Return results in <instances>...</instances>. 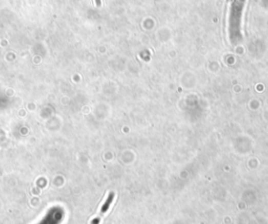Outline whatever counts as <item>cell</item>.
I'll list each match as a JSON object with an SVG mask.
<instances>
[{
  "instance_id": "cell-1",
  "label": "cell",
  "mask_w": 268,
  "mask_h": 224,
  "mask_svg": "<svg viewBox=\"0 0 268 224\" xmlns=\"http://www.w3.org/2000/svg\"><path fill=\"white\" fill-rule=\"evenodd\" d=\"M246 0H232L230 17H229V33L231 43L238 44L242 40V16L244 11Z\"/></svg>"
},
{
  "instance_id": "cell-2",
  "label": "cell",
  "mask_w": 268,
  "mask_h": 224,
  "mask_svg": "<svg viewBox=\"0 0 268 224\" xmlns=\"http://www.w3.org/2000/svg\"><path fill=\"white\" fill-rule=\"evenodd\" d=\"M113 198H114V194H113V193H110L108 199L105 201V203L103 205V207H102V209H101V212L95 216V218L92 220L91 224H100V222H101L102 218L104 217L105 213L108 211V209H109V207H110V205H111V202H112V200H113Z\"/></svg>"
}]
</instances>
